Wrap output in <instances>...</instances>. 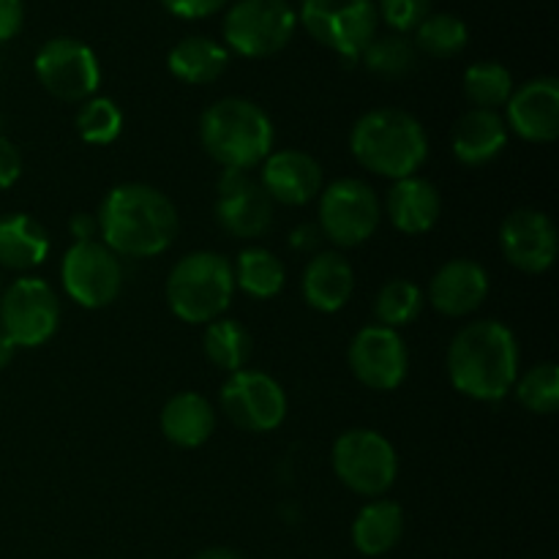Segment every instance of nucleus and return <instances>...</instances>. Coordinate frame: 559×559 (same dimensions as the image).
Wrapping results in <instances>:
<instances>
[{
	"label": "nucleus",
	"mask_w": 559,
	"mask_h": 559,
	"mask_svg": "<svg viewBox=\"0 0 559 559\" xmlns=\"http://www.w3.org/2000/svg\"><path fill=\"white\" fill-rule=\"evenodd\" d=\"M14 342H11L9 336L3 333V328H0V369H5V366L11 364V358H14Z\"/></svg>",
	"instance_id": "40"
},
{
	"label": "nucleus",
	"mask_w": 559,
	"mask_h": 559,
	"mask_svg": "<svg viewBox=\"0 0 559 559\" xmlns=\"http://www.w3.org/2000/svg\"><path fill=\"white\" fill-rule=\"evenodd\" d=\"M366 69L382 80H402L418 69V49L407 36H374L360 55Z\"/></svg>",
	"instance_id": "29"
},
{
	"label": "nucleus",
	"mask_w": 559,
	"mask_h": 559,
	"mask_svg": "<svg viewBox=\"0 0 559 559\" xmlns=\"http://www.w3.org/2000/svg\"><path fill=\"white\" fill-rule=\"evenodd\" d=\"M300 25L314 41L355 63L377 36L374 0H300Z\"/></svg>",
	"instance_id": "6"
},
{
	"label": "nucleus",
	"mask_w": 559,
	"mask_h": 559,
	"mask_svg": "<svg viewBox=\"0 0 559 559\" xmlns=\"http://www.w3.org/2000/svg\"><path fill=\"white\" fill-rule=\"evenodd\" d=\"M123 131V112L107 96H91L76 112V134L87 145H109Z\"/></svg>",
	"instance_id": "33"
},
{
	"label": "nucleus",
	"mask_w": 559,
	"mask_h": 559,
	"mask_svg": "<svg viewBox=\"0 0 559 559\" xmlns=\"http://www.w3.org/2000/svg\"><path fill=\"white\" fill-rule=\"evenodd\" d=\"M404 535V511L393 500H374L358 511L353 522V544L360 555H388Z\"/></svg>",
	"instance_id": "26"
},
{
	"label": "nucleus",
	"mask_w": 559,
	"mask_h": 559,
	"mask_svg": "<svg viewBox=\"0 0 559 559\" xmlns=\"http://www.w3.org/2000/svg\"><path fill=\"white\" fill-rule=\"evenodd\" d=\"M347 360L355 380L371 391H393L402 385L409 369L404 338L385 325H369L355 333Z\"/></svg>",
	"instance_id": "14"
},
{
	"label": "nucleus",
	"mask_w": 559,
	"mask_h": 559,
	"mask_svg": "<svg viewBox=\"0 0 559 559\" xmlns=\"http://www.w3.org/2000/svg\"><path fill=\"white\" fill-rule=\"evenodd\" d=\"M295 27L287 0H238L224 16V41L240 58H271L293 41Z\"/></svg>",
	"instance_id": "7"
},
{
	"label": "nucleus",
	"mask_w": 559,
	"mask_h": 559,
	"mask_svg": "<svg viewBox=\"0 0 559 559\" xmlns=\"http://www.w3.org/2000/svg\"><path fill=\"white\" fill-rule=\"evenodd\" d=\"M25 5L22 0H0V41H11L22 31Z\"/></svg>",
	"instance_id": "38"
},
{
	"label": "nucleus",
	"mask_w": 559,
	"mask_h": 559,
	"mask_svg": "<svg viewBox=\"0 0 559 559\" xmlns=\"http://www.w3.org/2000/svg\"><path fill=\"white\" fill-rule=\"evenodd\" d=\"M513 87L516 85H513L511 71L497 63V60H480V63H473L464 71V93L475 104V109L497 112V107L508 104Z\"/></svg>",
	"instance_id": "30"
},
{
	"label": "nucleus",
	"mask_w": 559,
	"mask_h": 559,
	"mask_svg": "<svg viewBox=\"0 0 559 559\" xmlns=\"http://www.w3.org/2000/svg\"><path fill=\"white\" fill-rule=\"evenodd\" d=\"M63 289L82 309H104L115 304L123 289V267L118 254L102 240H80L63 254L60 265Z\"/></svg>",
	"instance_id": "12"
},
{
	"label": "nucleus",
	"mask_w": 559,
	"mask_h": 559,
	"mask_svg": "<svg viewBox=\"0 0 559 559\" xmlns=\"http://www.w3.org/2000/svg\"><path fill=\"white\" fill-rule=\"evenodd\" d=\"M69 229H71V238H74V243H80V240H96L98 222H96V216H91V213H74L69 222Z\"/></svg>",
	"instance_id": "39"
},
{
	"label": "nucleus",
	"mask_w": 559,
	"mask_h": 559,
	"mask_svg": "<svg viewBox=\"0 0 559 559\" xmlns=\"http://www.w3.org/2000/svg\"><path fill=\"white\" fill-rule=\"evenodd\" d=\"M233 273L235 287H240L246 295L260 300L276 298L284 289V282H287L284 262L273 251L262 249V246H251V249L240 251Z\"/></svg>",
	"instance_id": "27"
},
{
	"label": "nucleus",
	"mask_w": 559,
	"mask_h": 559,
	"mask_svg": "<svg viewBox=\"0 0 559 559\" xmlns=\"http://www.w3.org/2000/svg\"><path fill=\"white\" fill-rule=\"evenodd\" d=\"M516 399L524 409L535 415H555L559 407V369L557 364L546 360V364L533 366L516 377Z\"/></svg>",
	"instance_id": "34"
},
{
	"label": "nucleus",
	"mask_w": 559,
	"mask_h": 559,
	"mask_svg": "<svg viewBox=\"0 0 559 559\" xmlns=\"http://www.w3.org/2000/svg\"><path fill=\"white\" fill-rule=\"evenodd\" d=\"M58 322V293L44 278H16L0 298V328L14 347H41L55 336Z\"/></svg>",
	"instance_id": "11"
},
{
	"label": "nucleus",
	"mask_w": 559,
	"mask_h": 559,
	"mask_svg": "<svg viewBox=\"0 0 559 559\" xmlns=\"http://www.w3.org/2000/svg\"><path fill=\"white\" fill-rule=\"evenodd\" d=\"M508 145V126L500 112L469 109L456 120L451 134V151L464 167H484L495 162Z\"/></svg>",
	"instance_id": "20"
},
{
	"label": "nucleus",
	"mask_w": 559,
	"mask_h": 559,
	"mask_svg": "<svg viewBox=\"0 0 559 559\" xmlns=\"http://www.w3.org/2000/svg\"><path fill=\"white\" fill-rule=\"evenodd\" d=\"M229 49L207 36H186L169 49L167 69L186 85H211L227 71Z\"/></svg>",
	"instance_id": "24"
},
{
	"label": "nucleus",
	"mask_w": 559,
	"mask_h": 559,
	"mask_svg": "<svg viewBox=\"0 0 559 559\" xmlns=\"http://www.w3.org/2000/svg\"><path fill=\"white\" fill-rule=\"evenodd\" d=\"M202 344H205L207 360L227 374L246 369L251 360V349H254V338L238 320L207 322Z\"/></svg>",
	"instance_id": "28"
},
{
	"label": "nucleus",
	"mask_w": 559,
	"mask_h": 559,
	"mask_svg": "<svg viewBox=\"0 0 559 559\" xmlns=\"http://www.w3.org/2000/svg\"><path fill=\"white\" fill-rule=\"evenodd\" d=\"M216 218L235 238H260L273 224V200L243 169H224L216 189Z\"/></svg>",
	"instance_id": "15"
},
{
	"label": "nucleus",
	"mask_w": 559,
	"mask_h": 559,
	"mask_svg": "<svg viewBox=\"0 0 559 559\" xmlns=\"http://www.w3.org/2000/svg\"><path fill=\"white\" fill-rule=\"evenodd\" d=\"M355 289L353 265L336 251H320L309 260L304 271L306 304L322 314L342 311L349 304Z\"/></svg>",
	"instance_id": "22"
},
{
	"label": "nucleus",
	"mask_w": 559,
	"mask_h": 559,
	"mask_svg": "<svg viewBox=\"0 0 559 559\" xmlns=\"http://www.w3.org/2000/svg\"><path fill=\"white\" fill-rule=\"evenodd\" d=\"M424 304V289L418 284L409 282V278H393L374 298L377 325L393 328V331L402 325H409V322H415L420 317Z\"/></svg>",
	"instance_id": "32"
},
{
	"label": "nucleus",
	"mask_w": 559,
	"mask_h": 559,
	"mask_svg": "<svg viewBox=\"0 0 559 559\" xmlns=\"http://www.w3.org/2000/svg\"><path fill=\"white\" fill-rule=\"evenodd\" d=\"M158 424H162V435L173 445L200 448L211 440L216 429V413L202 393L180 391L164 404Z\"/></svg>",
	"instance_id": "23"
},
{
	"label": "nucleus",
	"mask_w": 559,
	"mask_h": 559,
	"mask_svg": "<svg viewBox=\"0 0 559 559\" xmlns=\"http://www.w3.org/2000/svg\"><path fill=\"white\" fill-rule=\"evenodd\" d=\"M227 3L229 0H162L164 9L180 20H205V16L222 11Z\"/></svg>",
	"instance_id": "36"
},
{
	"label": "nucleus",
	"mask_w": 559,
	"mask_h": 559,
	"mask_svg": "<svg viewBox=\"0 0 559 559\" xmlns=\"http://www.w3.org/2000/svg\"><path fill=\"white\" fill-rule=\"evenodd\" d=\"M200 142L224 169H254L273 151V123L249 98H222L200 118Z\"/></svg>",
	"instance_id": "4"
},
{
	"label": "nucleus",
	"mask_w": 559,
	"mask_h": 559,
	"mask_svg": "<svg viewBox=\"0 0 559 559\" xmlns=\"http://www.w3.org/2000/svg\"><path fill=\"white\" fill-rule=\"evenodd\" d=\"M382 205L377 191L358 178H342L320 197V229L342 249L366 243L377 233Z\"/></svg>",
	"instance_id": "9"
},
{
	"label": "nucleus",
	"mask_w": 559,
	"mask_h": 559,
	"mask_svg": "<svg viewBox=\"0 0 559 559\" xmlns=\"http://www.w3.org/2000/svg\"><path fill=\"white\" fill-rule=\"evenodd\" d=\"M44 91L69 104L87 102L102 85V66L96 52L80 38H49L33 60Z\"/></svg>",
	"instance_id": "10"
},
{
	"label": "nucleus",
	"mask_w": 559,
	"mask_h": 559,
	"mask_svg": "<svg viewBox=\"0 0 559 559\" xmlns=\"http://www.w3.org/2000/svg\"><path fill=\"white\" fill-rule=\"evenodd\" d=\"M442 211L440 191L426 178L393 180L385 197V213L393 227L404 235H424L437 224Z\"/></svg>",
	"instance_id": "21"
},
{
	"label": "nucleus",
	"mask_w": 559,
	"mask_h": 559,
	"mask_svg": "<svg viewBox=\"0 0 559 559\" xmlns=\"http://www.w3.org/2000/svg\"><path fill=\"white\" fill-rule=\"evenodd\" d=\"M377 14L402 36V33L415 31L431 14V0H380Z\"/></svg>",
	"instance_id": "35"
},
{
	"label": "nucleus",
	"mask_w": 559,
	"mask_h": 559,
	"mask_svg": "<svg viewBox=\"0 0 559 559\" xmlns=\"http://www.w3.org/2000/svg\"><path fill=\"white\" fill-rule=\"evenodd\" d=\"M502 257L522 273H544L555 265L557 229L544 211L519 207L500 227Z\"/></svg>",
	"instance_id": "16"
},
{
	"label": "nucleus",
	"mask_w": 559,
	"mask_h": 559,
	"mask_svg": "<svg viewBox=\"0 0 559 559\" xmlns=\"http://www.w3.org/2000/svg\"><path fill=\"white\" fill-rule=\"evenodd\" d=\"M49 254V235L27 213H9L0 218V267L31 271Z\"/></svg>",
	"instance_id": "25"
},
{
	"label": "nucleus",
	"mask_w": 559,
	"mask_h": 559,
	"mask_svg": "<svg viewBox=\"0 0 559 559\" xmlns=\"http://www.w3.org/2000/svg\"><path fill=\"white\" fill-rule=\"evenodd\" d=\"M489 295V273L475 260H448L429 282V300L440 314L467 317Z\"/></svg>",
	"instance_id": "19"
},
{
	"label": "nucleus",
	"mask_w": 559,
	"mask_h": 559,
	"mask_svg": "<svg viewBox=\"0 0 559 559\" xmlns=\"http://www.w3.org/2000/svg\"><path fill=\"white\" fill-rule=\"evenodd\" d=\"M469 41V31L456 14H429L415 27V49L429 58H456Z\"/></svg>",
	"instance_id": "31"
},
{
	"label": "nucleus",
	"mask_w": 559,
	"mask_h": 559,
	"mask_svg": "<svg viewBox=\"0 0 559 559\" xmlns=\"http://www.w3.org/2000/svg\"><path fill=\"white\" fill-rule=\"evenodd\" d=\"M22 175V156L20 147L0 134V189H11Z\"/></svg>",
	"instance_id": "37"
},
{
	"label": "nucleus",
	"mask_w": 559,
	"mask_h": 559,
	"mask_svg": "<svg viewBox=\"0 0 559 559\" xmlns=\"http://www.w3.org/2000/svg\"><path fill=\"white\" fill-rule=\"evenodd\" d=\"M506 126L527 142H555L559 136V82L538 76L513 87L506 104Z\"/></svg>",
	"instance_id": "17"
},
{
	"label": "nucleus",
	"mask_w": 559,
	"mask_h": 559,
	"mask_svg": "<svg viewBox=\"0 0 559 559\" xmlns=\"http://www.w3.org/2000/svg\"><path fill=\"white\" fill-rule=\"evenodd\" d=\"M235 295L233 262L218 251L180 257L167 278V304L178 320L207 325L229 309Z\"/></svg>",
	"instance_id": "5"
},
{
	"label": "nucleus",
	"mask_w": 559,
	"mask_h": 559,
	"mask_svg": "<svg viewBox=\"0 0 559 559\" xmlns=\"http://www.w3.org/2000/svg\"><path fill=\"white\" fill-rule=\"evenodd\" d=\"M260 186L273 202L306 205L322 191V167L306 151H278L262 162Z\"/></svg>",
	"instance_id": "18"
},
{
	"label": "nucleus",
	"mask_w": 559,
	"mask_h": 559,
	"mask_svg": "<svg viewBox=\"0 0 559 559\" xmlns=\"http://www.w3.org/2000/svg\"><path fill=\"white\" fill-rule=\"evenodd\" d=\"M194 559H243V557H240L238 551L224 549V546H216V549H205V551H200V555H197Z\"/></svg>",
	"instance_id": "41"
},
{
	"label": "nucleus",
	"mask_w": 559,
	"mask_h": 559,
	"mask_svg": "<svg viewBox=\"0 0 559 559\" xmlns=\"http://www.w3.org/2000/svg\"><path fill=\"white\" fill-rule=\"evenodd\" d=\"M355 162L380 178H413L429 158V140L418 118L396 107L360 115L349 131Z\"/></svg>",
	"instance_id": "3"
},
{
	"label": "nucleus",
	"mask_w": 559,
	"mask_h": 559,
	"mask_svg": "<svg viewBox=\"0 0 559 559\" xmlns=\"http://www.w3.org/2000/svg\"><path fill=\"white\" fill-rule=\"evenodd\" d=\"M448 377L475 402L506 399L519 377V344L511 328L497 320L464 325L448 349Z\"/></svg>",
	"instance_id": "2"
},
{
	"label": "nucleus",
	"mask_w": 559,
	"mask_h": 559,
	"mask_svg": "<svg viewBox=\"0 0 559 559\" xmlns=\"http://www.w3.org/2000/svg\"><path fill=\"white\" fill-rule=\"evenodd\" d=\"M333 473L347 489L364 497H382L399 475L391 442L374 429H349L333 442Z\"/></svg>",
	"instance_id": "8"
},
{
	"label": "nucleus",
	"mask_w": 559,
	"mask_h": 559,
	"mask_svg": "<svg viewBox=\"0 0 559 559\" xmlns=\"http://www.w3.org/2000/svg\"><path fill=\"white\" fill-rule=\"evenodd\" d=\"M102 243L112 254L156 257L178 235V211L164 191L147 183H120L109 189L96 213Z\"/></svg>",
	"instance_id": "1"
},
{
	"label": "nucleus",
	"mask_w": 559,
	"mask_h": 559,
	"mask_svg": "<svg viewBox=\"0 0 559 559\" xmlns=\"http://www.w3.org/2000/svg\"><path fill=\"white\" fill-rule=\"evenodd\" d=\"M224 415L233 420L238 429L251 435H265L278 429L287 418V393L273 380L271 374L257 369H240L229 374L222 385Z\"/></svg>",
	"instance_id": "13"
}]
</instances>
